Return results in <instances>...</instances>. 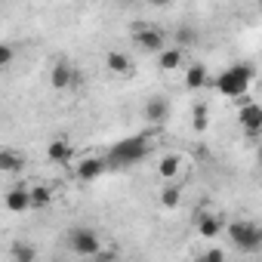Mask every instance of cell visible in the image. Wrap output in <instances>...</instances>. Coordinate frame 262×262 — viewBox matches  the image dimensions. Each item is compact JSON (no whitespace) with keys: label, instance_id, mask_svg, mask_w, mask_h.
I'll return each instance as SVG.
<instances>
[{"label":"cell","instance_id":"obj_1","mask_svg":"<svg viewBox=\"0 0 262 262\" xmlns=\"http://www.w3.org/2000/svg\"><path fill=\"white\" fill-rule=\"evenodd\" d=\"M151 155V139L148 136H129L123 142H117L108 151V164L111 167H133L139 161H145Z\"/></svg>","mask_w":262,"mask_h":262},{"label":"cell","instance_id":"obj_2","mask_svg":"<svg viewBox=\"0 0 262 262\" xmlns=\"http://www.w3.org/2000/svg\"><path fill=\"white\" fill-rule=\"evenodd\" d=\"M253 74H256V71H253V65H247V62L231 65V68H225V71L216 77V90H219L222 96H228V99H241V96L247 93Z\"/></svg>","mask_w":262,"mask_h":262},{"label":"cell","instance_id":"obj_3","mask_svg":"<svg viewBox=\"0 0 262 262\" xmlns=\"http://www.w3.org/2000/svg\"><path fill=\"white\" fill-rule=\"evenodd\" d=\"M228 237L237 250L244 253H256L262 250V228L256 222H231L228 225Z\"/></svg>","mask_w":262,"mask_h":262},{"label":"cell","instance_id":"obj_4","mask_svg":"<svg viewBox=\"0 0 262 262\" xmlns=\"http://www.w3.org/2000/svg\"><path fill=\"white\" fill-rule=\"evenodd\" d=\"M68 247L77 256H96L102 250V237H99V231H93L86 225H77V228L68 231Z\"/></svg>","mask_w":262,"mask_h":262},{"label":"cell","instance_id":"obj_5","mask_svg":"<svg viewBox=\"0 0 262 262\" xmlns=\"http://www.w3.org/2000/svg\"><path fill=\"white\" fill-rule=\"evenodd\" d=\"M133 40H136V47L139 50H145V53H161L164 50V34L158 31V28H148V25H136L133 28Z\"/></svg>","mask_w":262,"mask_h":262},{"label":"cell","instance_id":"obj_6","mask_svg":"<svg viewBox=\"0 0 262 262\" xmlns=\"http://www.w3.org/2000/svg\"><path fill=\"white\" fill-rule=\"evenodd\" d=\"M4 204H7V210H10V213H25V210H31V207H34L31 188H25V185L10 188V191H7V198H4Z\"/></svg>","mask_w":262,"mask_h":262},{"label":"cell","instance_id":"obj_7","mask_svg":"<svg viewBox=\"0 0 262 262\" xmlns=\"http://www.w3.org/2000/svg\"><path fill=\"white\" fill-rule=\"evenodd\" d=\"M74 83H77V71H74V65H68V62H56L53 71H50V86H53V90H68V86H74Z\"/></svg>","mask_w":262,"mask_h":262},{"label":"cell","instance_id":"obj_8","mask_svg":"<svg viewBox=\"0 0 262 262\" xmlns=\"http://www.w3.org/2000/svg\"><path fill=\"white\" fill-rule=\"evenodd\" d=\"M241 126H244L247 136H259V133H262V105L247 102V105L241 108Z\"/></svg>","mask_w":262,"mask_h":262},{"label":"cell","instance_id":"obj_9","mask_svg":"<svg viewBox=\"0 0 262 262\" xmlns=\"http://www.w3.org/2000/svg\"><path fill=\"white\" fill-rule=\"evenodd\" d=\"M108 167H111L108 158H86V161L77 164V179H80V182H96Z\"/></svg>","mask_w":262,"mask_h":262},{"label":"cell","instance_id":"obj_10","mask_svg":"<svg viewBox=\"0 0 262 262\" xmlns=\"http://www.w3.org/2000/svg\"><path fill=\"white\" fill-rule=\"evenodd\" d=\"M142 111H145V120H148V123H164L167 114H170V102H167L164 96H155V99L145 102Z\"/></svg>","mask_w":262,"mask_h":262},{"label":"cell","instance_id":"obj_11","mask_svg":"<svg viewBox=\"0 0 262 262\" xmlns=\"http://www.w3.org/2000/svg\"><path fill=\"white\" fill-rule=\"evenodd\" d=\"M47 158H50L53 164H68V161L74 158V148L68 145V139H53L50 148H47Z\"/></svg>","mask_w":262,"mask_h":262},{"label":"cell","instance_id":"obj_12","mask_svg":"<svg viewBox=\"0 0 262 262\" xmlns=\"http://www.w3.org/2000/svg\"><path fill=\"white\" fill-rule=\"evenodd\" d=\"M222 216H213V213H201L198 216V234L201 237H216L219 231H222Z\"/></svg>","mask_w":262,"mask_h":262},{"label":"cell","instance_id":"obj_13","mask_svg":"<svg viewBox=\"0 0 262 262\" xmlns=\"http://www.w3.org/2000/svg\"><path fill=\"white\" fill-rule=\"evenodd\" d=\"M105 68H108L111 74H120V77H123V74H129V71H133V62H129L123 53L111 50V53L105 56Z\"/></svg>","mask_w":262,"mask_h":262},{"label":"cell","instance_id":"obj_14","mask_svg":"<svg viewBox=\"0 0 262 262\" xmlns=\"http://www.w3.org/2000/svg\"><path fill=\"white\" fill-rule=\"evenodd\" d=\"M179 65H182V47H170V50L164 47L161 56H158V68L161 71H176Z\"/></svg>","mask_w":262,"mask_h":262},{"label":"cell","instance_id":"obj_15","mask_svg":"<svg viewBox=\"0 0 262 262\" xmlns=\"http://www.w3.org/2000/svg\"><path fill=\"white\" fill-rule=\"evenodd\" d=\"M204 83H207V65H201V62L188 65V71H185V86H188V90H201Z\"/></svg>","mask_w":262,"mask_h":262},{"label":"cell","instance_id":"obj_16","mask_svg":"<svg viewBox=\"0 0 262 262\" xmlns=\"http://www.w3.org/2000/svg\"><path fill=\"white\" fill-rule=\"evenodd\" d=\"M22 164H25V158H22V155H16V151H10V148L0 151V170H4V173H19V170H22Z\"/></svg>","mask_w":262,"mask_h":262},{"label":"cell","instance_id":"obj_17","mask_svg":"<svg viewBox=\"0 0 262 262\" xmlns=\"http://www.w3.org/2000/svg\"><path fill=\"white\" fill-rule=\"evenodd\" d=\"M173 43H176V47H182V50L194 47V43H198V28H191V25H179V28H176V34H173Z\"/></svg>","mask_w":262,"mask_h":262},{"label":"cell","instance_id":"obj_18","mask_svg":"<svg viewBox=\"0 0 262 262\" xmlns=\"http://www.w3.org/2000/svg\"><path fill=\"white\" fill-rule=\"evenodd\" d=\"M158 173H161L164 179H173V176L179 173V155H167V158H161Z\"/></svg>","mask_w":262,"mask_h":262},{"label":"cell","instance_id":"obj_19","mask_svg":"<svg viewBox=\"0 0 262 262\" xmlns=\"http://www.w3.org/2000/svg\"><path fill=\"white\" fill-rule=\"evenodd\" d=\"M179 201H182V191H179L176 185H167V188L161 191V204H164L167 210H176V207H179Z\"/></svg>","mask_w":262,"mask_h":262},{"label":"cell","instance_id":"obj_20","mask_svg":"<svg viewBox=\"0 0 262 262\" xmlns=\"http://www.w3.org/2000/svg\"><path fill=\"white\" fill-rule=\"evenodd\" d=\"M207 123H210V117H207V105H194V111H191V126L198 129V133H204Z\"/></svg>","mask_w":262,"mask_h":262},{"label":"cell","instance_id":"obj_21","mask_svg":"<svg viewBox=\"0 0 262 262\" xmlns=\"http://www.w3.org/2000/svg\"><path fill=\"white\" fill-rule=\"evenodd\" d=\"M31 198H34V207H50L53 191H50L47 185H34V188H31Z\"/></svg>","mask_w":262,"mask_h":262},{"label":"cell","instance_id":"obj_22","mask_svg":"<svg viewBox=\"0 0 262 262\" xmlns=\"http://www.w3.org/2000/svg\"><path fill=\"white\" fill-rule=\"evenodd\" d=\"M34 256H37V253H34L31 247H25V244H16V247H13V259H16V262H34Z\"/></svg>","mask_w":262,"mask_h":262},{"label":"cell","instance_id":"obj_23","mask_svg":"<svg viewBox=\"0 0 262 262\" xmlns=\"http://www.w3.org/2000/svg\"><path fill=\"white\" fill-rule=\"evenodd\" d=\"M13 56H16L13 43H4V47H0V65H4V68H10V65H13Z\"/></svg>","mask_w":262,"mask_h":262},{"label":"cell","instance_id":"obj_24","mask_svg":"<svg viewBox=\"0 0 262 262\" xmlns=\"http://www.w3.org/2000/svg\"><path fill=\"white\" fill-rule=\"evenodd\" d=\"M204 259H210V262H219V259H222V250H207V253H204Z\"/></svg>","mask_w":262,"mask_h":262},{"label":"cell","instance_id":"obj_25","mask_svg":"<svg viewBox=\"0 0 262 262\" xmlns=\"http://www.w3.org/2000/svg\"><path fill=\"white\" fill-rule=\"evenodd\" d=\"M148 4H155V7H170L173 0H148Z\"/></svg>","mask_w":262,"mask_h":262},{"label":"cell","instance_id":"obj_26","mask_svg":"<svg viewBox=\"0 0 262 262\" xmlns=\"http://www.w3.org/2000/svg\"><path fill=\"white\" fill-rule=\"evenodd\" d=\"M256 158H259V164H262V145H259V155H256Z\"/></svg>","mask_w":262,"mask_h":262},{"label":"cell","instance_id":"obj_27","mask_svg":"<svg viewBox=\"0 0 262 262\" xmlns=\"http://www.w3.org/2000/svg\"><path fill=\"white\" fill-rule=\"evenodd\" d=\"M259 10H262V0H259Z\"/></svg>","mask_w":262,"mask_h":262}]
</instances>
